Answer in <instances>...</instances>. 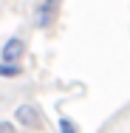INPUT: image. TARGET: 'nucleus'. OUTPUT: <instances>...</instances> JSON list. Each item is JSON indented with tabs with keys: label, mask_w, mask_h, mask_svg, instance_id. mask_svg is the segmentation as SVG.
<instances>
[{
	"label": "nucleus",
	"mask_w": 130,
	"mask_h": 133,
	"mask_svg": "<svg viewBox=\"0 0 130 133\" xmlns=\"http://www.w3.org/2000/svg\"><path fill=\"white\" fill-rule=\"evenodd\" d=\"M57 6H59V0H43L34 9V23L40 28H51L54 20H57Z\"/></svg>",
	"instance_id": "nucleus-1"
},
{
	"label": "nucleus",
	"mask_w": 130,
	"mask_h": 133,
	"mask_svg": "<svg viewBox=\"0 0 130 133\" xmlns=\"http://www.w3.org/2000/svg\"><path fill=\"white\" fill-rule=\"evenodd\" d=\"M20 74H23V65L20 62H6V59L0 62V77H9L11 79V77H20Z\"/></svg>",
	"instance_id": "nucleus-4"
},
{
	"label": "nucleus",
	"mask_w": 130,
	"mask_h": 133,
	"mask_svg": "<svg viewBox=\"0 0 130 133\" xmlns=\"http://www.w3.org/2000/svg\"><path fill=\"white\" fill-rule=\"evenodd\" d=\"M0 133H17L14 122H9V119H0Z\"/></svg>",
	"instance_id": "nucleus-6"
},
{
	"label": "nucleus",
	"mask_w": 130,
	"mask_h": 133,
	"mask_svg": "<svg viewBox=\"0 0 130 133\" xmlns=\"http://www.w3.org/2000/svg\"><path fill=\"white\" fill-rule=\"evenodd\" d=\"M23 54H26V43H23L20 37H9V40L3 43V48H0V57H3L6 62H17Z\"/></svg>",
	"instance_id": "nucleus-2"
},
{
	"label": "nucleus",
	"mask_w": 130,
	"mask_h": 133,
	"mask_svg": "<svg viewBox=\"0 0 130 133\" xmlns=\"http://www.w3.org/2000/svg\"><path fill=\"white\" fill-rule=\"evenodd\" d=\"M57 125H59V133H79L77 122H74V119H68V116H62V119H59Z\"/></svg>",
	"instance_id": "nucleus-5"
},
{
	"label": "nucleus",
	"mask_w": 130,
	"mask_h": 133,
	"mask_svg": "<svg viewBox=\"0 0 130 133\" xmlns=\"http://www.w3.org/2000/svg\"><path fill=\"white\" fill-rule=\"evenodd\" d=\"M14 122H20L26 128H40V110L34 105H20L14 110Z\"/></svg>",
	"instance_id": "nucleus-3"
}]
</instances>
